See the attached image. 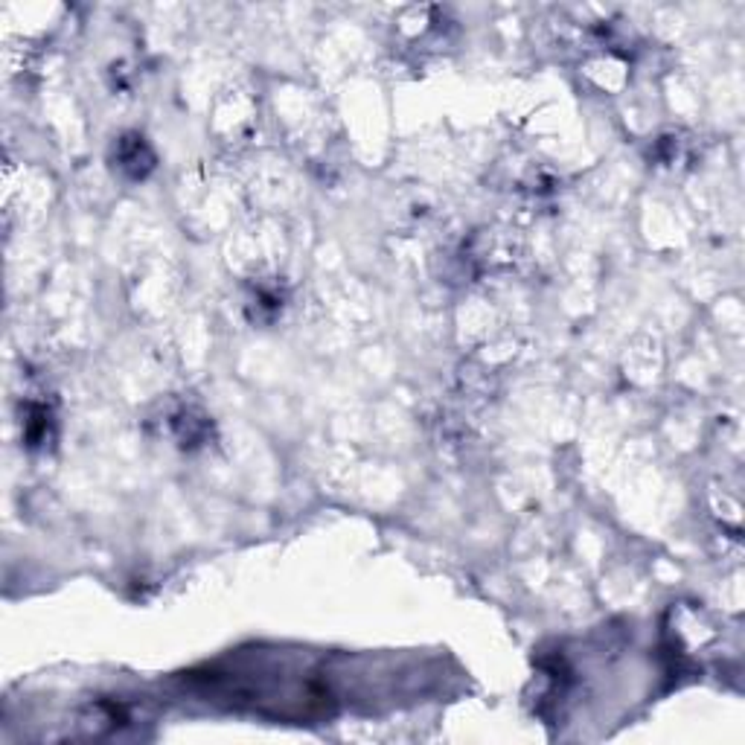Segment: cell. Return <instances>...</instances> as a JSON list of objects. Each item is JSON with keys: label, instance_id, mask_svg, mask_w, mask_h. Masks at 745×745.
Segmentation results:
<instances>
[{"label": "cell", "instance_id": "6da1fadb", "mask_svg": "<svg viewBox=\"0 0 745 745\" xmlns=\"http://www.w3.org/2000/svg\"><path fill=\"white\" fill-rule=\"evenodd\" d=\"M120 167L132 172V178H140L146 175L151 167V151L146 149L143 137H125L120 143Z\"/></svg>", "mask_w": 745, "mask_h": 745}]
</instances>
